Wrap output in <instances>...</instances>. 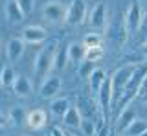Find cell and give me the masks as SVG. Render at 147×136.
I'll return each instance as SVG.
<instances>
[{"label":"cell","mask_w":147,"mask_h":136,"mask_svg":"<svg viewBox=\"0 0 147 136\" xmlns=\"http://www.w3.org/2000/svg\"><path fill=\"white\" fill-rule=\"evenodd\" d=\"M145 75H147V66H144V65H136L134 74H132V77H131V81H129V85L125 87V90H123L121 99H119V103H121L123 107L131 105L132 99H134L136 96H140L142 85H144Z\"/></svg>","instance_id":"6da1fadb"},{"label":"cell","mask_w":147,"mask_h":136,"mask_svg":"<svg viewBox=\"0 0 147 136\" xmlns=\"http://www.w3.org/2000/svg\"><path fill=\"white\" fill-rule=\"evenodd\" d=\"M55 52H57V42H50L44 50H40L39 55L35 57V75L37 77H48V72L53 68V63H55Z\"/></svg>","instance_id":"7a4b0ae2"},{"label":"cell","mask_w":147,"mask_h":136,"mask_svg":"<svg viewBox=\"0 0 147 136\" xmlns=\"http://www.w3.org/2000/svg\"><path fill=\"white\" fill-rule=\"evenodd\" d=\"M134 70H136V65H123L110 75V79H112V90H114V99H121L123 90H125V87L129 85Z\"/></svg>","instance_id":"3957f363"},{"label":"cell","mask_w":147,"mask_h":136,"mask_svg":"<svg viewBox=\"0 0 147 136\" xmlns=\"http://www.w3.org/2000/svg\"><path fill=\"white\" fill-rule=\"evenodd\" d=\"M125 26L129 30V37H134L138 33V28H140L142 24V19H144V11H142V4L138 2H132L131 6H129V9L125 13Z\"/></svg>","instance_id":"277c9868"},{"label":"cell","mask_w":147,"mask_h":136,"mask_svg":"<svg viewBox=\"0 0 147 136\" xmlns=\"http://www.w3.org/2000/svg\"><path fill=\"white\" fill-rule=\"evenodd\" d=\"M107 39L114 42L116 46H123L129 39V30L125 26V19L121 20H112L107 28Z\"/></svg>","instance_id":"5b68a950"},{"label":"cell","mask_w":147,"mask_h":136,"mask_svg":"<svg viewBox=\"0 0 147 136\" xmlns=\"http://www.w3.org/2000/svg\"><path fill=\"white\" fill-rule=\"evenodd\" d=\"M68 7H64L61 2H48L42 9V17L52 24H59V22H66Z\"/></svg>","instance_id":"8992f818"},{"label":"cell","mask_w":147,"mask_h":136,"mask_svg":"<svg viewBox=\"0 0 147 136\" xmlns=\"http://www.w3.org/2000/svg\"><path fill=\"white\" fill-rule=\"evenodd\" d=\"M86 19V4L85 0H72L68 6V15H66V24L70 26H79Z\"/></svg>","instance_id":"52a82bcc"},{"label":"cell","mask_w":147,"mask_h":136,"mask_svg":"<svg viewBox=\"0 0 147 136\" xmlns=\"http://www.w3.org/2000/svg\"><path fill=\"white\" fill-rule=\"evenodd\" d=\"M61 77L59 75H48L42 83H40V88H39V94L42 99H55L57 94L61 92Z\"/></svg>","instance_id":"ba28073f"},{"label":"cell","mask_w":147,"mask_h":136,"mask_svg":"<svg viewBox=\"0 0 147 136\" xmlns=\"http://www.w3.org/2000/svg\"><path fill=\"white\" fill-rule=\"evenodd\" d=\"M98 98H99V105H101V110H103V118H107L109 110H110V105H112V99H114V90H112V79L107 77L103 83V87L99 88L98 92Z\"/></svg>","instance_id":"9c48e42d"},{"label":"cell","mask_w":147,"mask_h":136,"mask_svg":"<svg viewBox=\"0 0 147 136\" xmlns=\"http://www.w3.org/2000/svg\"><path fill=\"white\" fill-rule=\"evenodd\" d=\"M24 50H26V40L24 39H18V37H11L6 44V55L9 59V63H17L20 61L22 55H24Z\"/></svg>","instance_id":"30bf717a"},{"label":"cell","mask_w":147,"mask_h":136,"mask_svg":"<svg viewBox=\"0 0 147 136\" xmlns=\"http://www.w3.org/2000/svg\"><path fill=\"white\" fill-rule=\"evenodd\" d=\"M107 20H109V9L105 4H96L94 9L90 11V17H88V24L92 28L99 30V28H105L107 26Z\"/></svg>","instance_id":"8fae6325"},{"label":"cell","mask_w":147,"mask_h":136,"mask_svg":"<svg viewBox=\"0 0 147 136\" xmlns=\"http://www.w3.org/2000/svg\"><path fill=\"white\" fill-rule=\"evenodd\" d=\"M46 35L48 33L42 26H26L24 31H22V39L28 44H40L46 39Z\"/></svg>","instance_id":"7c38bea8"},{"label":"cell","mask_w":147,"mask_h":136,"mask_svg":"<svg viewBox=\"0 0 147 136\" xmlns=\"http://www.w3.org/2000/svg\"><path fill=\"white\" fill-rule=\"evenodd\" d=\"M134 120H136V110L131 105L123 107L121 112H119V116H118V121H116V131L118 133H125Z\"/></svg>","instance_id":"4fadbf2b"},{"label":"cell","mask_w":147,"mask_h":136,"mask_svg":"<svg viewBox=\"0 0 147 136\" xmlns=\"http://www.w3.org/2000/svg\"><path fill=\"white\" fill-rule=\"evenodd\" d=\"M24 15L26 13L22 11V7L18 6L17 0H7V4H6V19H7L9 24L11 26L20 24V22L24 20Z\"/></svg>","instance_id":"5bb4252c"},{"label":"cell","mask_w":147,"mask_h":136,"mask_svg":"<svg viewBox=\"0 0 147 136\" xmlns=\"http://www.w3.org/2000/svg\"><path fill=\"white\" fill-rule=\"evenodd\" d=\"M46 123H48V116H46V112H44V110H40V108H35V110L28 112L26 125L30 127V129L39 131V129H42Z\"/></svg>","instance_id":"9a60e30c"},{"label":"cell","mask_w":147,"mask_h":136,"mask_svg":"<svg viewBox=\"0 0 147 136\" xmlns=\"http://www.w3.org/2000/svg\"><path fill=\"white\" fill-rule=\"evenodd\" d=\"M70 107H72L70 99L64 98V96H59V98L52 99V103H50V112H52L53 116H57V118H63L68 110H70Z\"/></svg>","instance_id":"2e32d148"},{"label":"cell","mask_w":147,"mask_h":136,"mask_svg":"<svg viewBox=\"0 0 147 136\" xmlns=\"http://www.w3.org/2000/svg\"><path fill=\"white\" fill-rule=\"evenodd\" d=\"M63 121H64V125L70 127V129H79L81 121H83V114L79 112L77 107H70V110L63 116Z\"/></svg>","instance_id":"e0dca14e"},{"label":"cell","mask_w":147,"mask_h":136,"mask_svg":"<svg viewBox=\"0 0 147 136\" xmlns=\"http://www.w3.org/2000/svg\"><path fill=\"white\" fill-rule=\"evenodd\" d=\"M11 88L17 96H22V98H26V96L31 94V83L26 75H17V79H15V83H13Z\"/></svg>","instance_id":"ac0fdd59"},{"label":"cell","mask_w":147,"mask_h":136,"mask_svg":"<svg viewBox=\"0 0 147 136\" xmlns=\"http://www.w3.org/2000/svg\"><path fill=\"white\" fill-rule=\"evenodd\" d=\"M68 53H70V61L72 63H81L86 61V46L85 44H79V42H74L68 46Z\"/></svg>","instance_id":"d6986e66"},{"label":"cell","mask_w":147,"mask_h":136,"mask_svg":"<svg viewBox=\"0 0 147 136\" xmlns=\"http://www.w3.org/2000/svg\"><path fill=\"white\" fill-rule=\"evenodd\" d=\"M68 46H70V44H61V46L57 48V52H55V63H53V68H57V70H63V68L66 66V63L70 61Z\"/></svg>","instance_id":"ffe728a7"},{"label":"cell","mask_w":147,"mask_h":136,"mask_svg":"<svg viewBox=\"0 0 147 136\" xmlns=\"http://www.w3.org/2000/svg\"><path fill=\"white\" fill-rule=\"evenodd\" d=\"M105 79H107V74H105V70H103V68H96V72L90 75V79H88V83H90V90H92V92L98 94V92H99V88L103 87Z\"/></svg>","instance_id":"44dd1931"},{"label":"cell","mask_w":147,"mask_h":136,"mask_svg":"<svg viewBox=\"0 0 147 136\" xmlns=\"http://www.w3.org/2000/svg\"><path fill=\"white\" fill-rule=\"evenodd\" d=\"M145 131H147V121L142 120V118H136V120L131 123V127L125 131V134L127 136H142Z\"/></svg>","instance_id":"7402d4cb"},{"label":"cell","mask_w":147,"mask_h":136,"mask_svg":"<svg viewBox=\"0 0 147 136\" xmlns=\"http://www.w3.org/2000/svg\"><path fill=\"white\" fill-rule=\"evenodd\" d=\"M26 118H28V114L24 112V108H22L20 105L13 107L11 110H9V121H11L13 125H22V123H26Z\"/></svg>","instance_id":"603a6c76"},{"label":"cell","mask_w":147,"mask_h":136,"mask_svg":"<svg viewBox=\"0 0 147 136\" xmlns=\"http://www.w3.org/2000/svg\"><path fill=\"white\" fill-rule=\"evenodd\" d=\"M15 79H17V75H15V70H13L9 65H6L2 68V75H0V83H2V87L4 88H7V87H13V83H15Z\"/></svg>","instance_id":"cb8c5ba5"},{"label":"cell","mask_w":147,"mask_h":136,"mask_svg":"<svg viewBox=\"0 0 147 136\" xmlns=\"http://www.w3.org/2000/svg\"><path fill=\"white\" fill-rule=\"evenodd\" d=\"M96 68H98V66H96V63L86 59V61H83L81 65H79V68H77V75L83 77V79H90V75L96 72Z\"/></svg>","instance_id":"d4e9b609"},{"label":"cell","mask_w":147,"mask_h":136,"mask_svg":"<svg viewBox=\"0 0 147 136\" xmlns=\"http://www.w3.org/2000/svg\"><path fill=\"white\" fill-rule=\"evenodd\" d=\"M76 107L79 108V112H81L83 116H86V118L92 116V114H94V110H96V108H94V103H92L90 99H86L85 96H79V98H77V105Z\"/></svg>","instance_id":"484cf974"},{"label":"cell","mask_w":147,"mask_h":136,"mask_svg":"<svg viewBox=\"0 0 147 136\" xmlns=\"http://www.w3.org/2000/svg\"><path fill=\"white\" fill-rule=\"evenodd\" d=\"M83 44H85L86 48H99L101 46V37L98 33H88L83 39Z\"/></svg>","instance_id":"4316f807"},{"label":"cell","mask_w":147,"mask_h":136,"mask_svg":"<svg viewBox=\"0 0 147 136\" xmlns=\"http://www.w3.org/2000/svg\"><path fill=\"white\" fill-rule=\"evenodd\" d=\"M81 133H83V136H94L96 134V125H94V121L92 120H88V118H85V120L81 121Z\"/></svg>","instance_id":"83f0119b"},{"label":"cell","mask_w":147,"mask_h":136,"mask_svg":"<svg viewBox=\"0 0 147 136\" xmlns=\"http://www.w3.org/2000/svg\"><path fill=\"white\" fill-rule=\"evenodd\" d=\"M134 37L142 39V44H144V42H147V11L144 13V19H142V24H140V28H138V33L134 35Z\"/></svg>","instance_id":"f1b7e54d"},{"label":"cell","mask_w":147,"mask_h":136,"mask_svg":"<svg viewBox=\"0 0 147 136\" xmlns=\"http://www.w3.org/2000/svg\"><path fill=\"white\" fill-rule=\"evenodd\" d=\"M103 57V48H86V59L88 61H94V63H98L99 59Z\"/></svg>","instance_id":"f546056e"},{"label":"cell","mask_w":147,"mask_h":136,"mask_svg":"<svg viewBox=\"0 0 147 136\" xmlns=\"http://www.w3.org/2000/svg\"><path fill=\"white\" fill-rule=\"evenodd\" d=\"M17 2H18V6L22 7V11H24L26 15H28V13H31V11H33V7H35V0H17Z\"/></svg>","instance_id":"4dcf8cb0"},{"label":"cell","mask_w":147,"mask_h":136,"mask_svg":"<svg viewBox=\"0 0 147 136\" xmlns=\"http://www.w3.org/2000/svg\"><path fill=\"white\" fill-rule=\"evenodd\" d=\"M50 136H66V133H64L63 129H59V127H53L52 129V134Z\"/></svg>","instance_id":"1f68e13d"},{"label":"cell","mask_w":147,"mask_h":136,"mask_svg":"<svg viewBox=\"0 0 147 136\" xmlns=\"http://www.w3.org/2000/svg\"><path fill=\"white\" fill-rule=\"evenodd\" d=\"M98 136H109V125H101V129L98 131Z\"/></svg>","instance_id":"d6a6232c"},{"label":"cell","mask_w":147,"mask_h":136,"mask_svg":"<svg viewBox=\"0 0 147 136\" xmlns=\"http://www.w3.org/2000/svg\"><path fill=\"white\" fill-rule=\"evenodd\" d=\"M144 92H147V75H145V79H144V85H142V92H140V96Z\"/></svg>","instance_id":"836d02e7"},{"label":"cell","mask_w":147,"mask_h":136,"mask_svg":"<svg viewBox=\"0 0 147 136\" xmlns=\"http://www.w3.org/2000/svg\"><path fill=\"white\" fill-rule=\"evenodd\" d=\"M142 52H144V55L147 57V42H144V44H142Z\"/></svg>","instance_id":"e575fe53"},{"label":"cell","mask_w":147,"mask_h":136,"mask_svg":"<svg viewBox=\"0 0 147 136\" xmlns=\"http://www.w3.org/2000/svg\"><path fill=\"white\" fill-rule=\"evenodd\" d=\"M142 101H144L145 105H147V92H144V94H142Z\"/></svg>","instance_id":"d590c367"},{"label":"cell","mask_w":147,"mask_h":136,"mask_svg":"<svg viewBox=\"0 0 147 136\" xmlns=\"http://www.w3.org/2000/svg\"><path fill=\"white\" fill-rule=\"evenodd\" d=\"M138 4H147V0H136Z\"/></svg>","instance_id":"8d00e7d4"},{"label":"cell","mask_w":147,"mask_h":136,"mask_svg":"<svg viewBox=\"0 0 147 136\" xmlns=\"http://www.w3.org/2000/svg\"><path fill=\"white\" fill-rule=\"evenodd\" d=\"M66 136H74V134H72V133H66Z\"/></svg>","instance_id":"74e56055"},{"label":"cell","mask_w":147,"mask_h":136,"mask_svg":"<svg viewBox=\"0 0 147 136\" xmlns=\"http://www.w3.org/2000/svg\"><path fill=\"white\" fill-rule=\"evenodd\" d=\"M142 136H147V131H145V133H144V134H142Z\"/></svg>","instance_id":"f35d334b"},{"label":"cell","mask_w":147,"mask_h":136,"mask_svg":"<svg viewBox=\"0 0 147 136\" xmlns=\"http://www.w3.org/2000/svg\"><path fill=\"white\" fill-rule=\"evenodd\" d=\"M118 136H127V134H118Z\"/></svg>","instance_id":"ab89813d"}]
</instances>
